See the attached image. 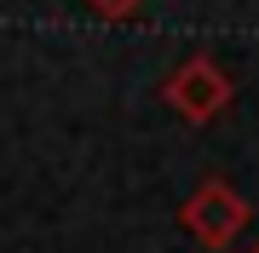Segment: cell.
<instances>
[{
	"mask_svg": "<svg viewBox=\"0 0 259 253\" xmlns=\"http://www.w3.org/2000/svg\"><path fill=\"white\" fill-rule=\"evenodd\" d=\"M253 253H259V247H253Z\"/></svg>",
	"mask_w": 259,
	"mask_h": 253,
	"instance_id": "277c9868",
	"label": "cell"
},
{
	"mask_svg": "<svg viewBox=\"0 0 259 253\" xmlns=\"http://www.w3.org/2000/svg\"><path fill=\"white\" fill-rule=\"evenodd\" d=\"M161 98L173 104L190 127H202V121H213V115H225V104L236 98V81L225 75L213 58H185V64L161 81Z\"/></svg>",
	"mask_w": 259,
	"mask_h": 253,
	"instance_id": "6da1fadb",
	"label": "cell"
},
{
	"mask_svg": "<svg viewBox=\"0 0 259 253\" xmlns=\"http://www.w3.org/2000/svg\"><path fill=\"white\" fill-rule=\"evenodd\" d=\"M93 6L104 12V18H127V12H133V6H139V0H93Z\"/></svg>",
	"mask_w": 259,
	"mask_h": 253,
	"instance_id": "3957f363",
	"label": "cell"
},
{
	"mask_svg": "<svg viewBox=\"0 0 259 253\" xmlns=\"http://www.w3.org/2000/svg\"><path fill=\"white\" fill-rule=\"evenodd\" d=\"M179 219H185V230H190L202 247H225V242H236L242 225H248V201H242L225 178H207V184L185 201Z\"/></svg>",
	"mask_w": 259,
	"mask_h": 253,
	"instance_id": "7a4b0ae2",
	"label": "cell"
}]
</instances>
